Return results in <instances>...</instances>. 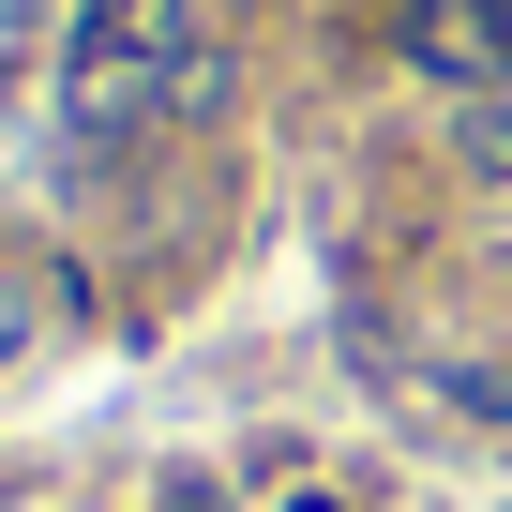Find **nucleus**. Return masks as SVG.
Instances as JSON below:
<instances>
[{
	"mask_svg": "<svg viewBox=\"0 0 512 512\" xmlns=\"http://www.w3.org/2000/svg\"><path fill=\"white\" fill-rule=\"evenodd\" d=\"M407 61H422L452 106L512 91V0H407Z\"/></svg>",
	"mask_w": 512,
	"mask_h": 512,
	"instance_id": "obj_1",
	"label": "nucleus"
},
{
	"mask_svg": "<svg viewBox=\"0 0 512 512\" xmlns=\"http://www.w3.org/2000/svg\"><path fill=\"white\" fill-rule=\"evenodd\" d=\"M452 166H467V181H512V91H482V106L452 121Z\"/></svg>",
	"mask_w": 512,
	"mask_h": 512,
	"instance_id": "obj_2",
	"label": "nucleus"
},
{
	"mask_svg": "<svg viewBox=\"0 0 512 512\" xmlns=\"http://www.w3.org/2000/svg\"><path fill=\"white\" fill-rule=\"evenodd\" d=\"M46 317H61V302H46V272H0V362H31V347H46Z\"/></svg>",
	"mask_w": 512,
	"mask_h": 512,
	"instance_id": "obj_3",
	"label": "nucleus"
},
{
	"mask_svg": "<svg viewBox=\"0 0 512 512\" xmlns=\"http://www.w3.org/2000/svg\"><path fill=\"white\" fill-rule=\"evenodd\" d=\"M437 392H452V407H467V422H512V377H497V362H452V377H437Z\"/></svg>",
	"mask_w": 512,
	"mask_h": 512,
	"instance_id": "obj_4",
	"label": "nucleus"
},
{
	"mask_svg": "<svg viewBox=\"0 0 512 512\" xmlns=\"http://www.w3.org/2000/svg\"><path fill=\"white\" fill-rule=\"evenodd\" d=\"M272 512H362V497H332V482H287V497H272Z\"/></svg>",
	"mask_w": 512,
	"mask_h": 512,
	"instance_id": "obj_5",
	"label": "nucleus"
}]
</instances>
